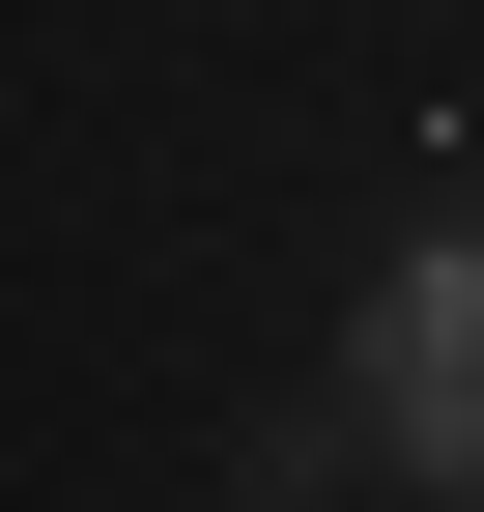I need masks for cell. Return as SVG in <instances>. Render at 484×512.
Returning a JSON list of instances; mask_svg holds the SVG:
<instances>
[{
	"label": "cell",
	"mask_w": 484,
	"mask_h": 512,
	"mask_svg": "<svg viewBox=\"0 0 484 512\" xmlns=\"http://www.w3.org/2000/svg\"><path fill=\"white\" fill-rule=\"evenodd\" d=\"M342 399H371V456L428 484V512H484V200H428L371 256V313H342Z\"/></svg>",
	"instance_id": "obj_1"
}]
</instances>
